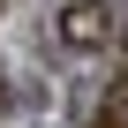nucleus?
Listing matches in <instances>:
<instances>
[{"label":"nucleus","instance_id":"obj_2","mask_svg":"<svg viewBox=\"0 0 128 128\" xmlns=\"http://www.w3.org/2000/svg\"><path fill=\"white\" fill-rule=\"evenodd\" d=\"M90 128H128V83H113L106 90V106H98V120Z\"/></svg>","mask_w":128,"mask_h":128},{"label":"nucleus","instance_id":"obj_1","mask_svg":"<svg viewBox=\"0 0 128 128\" xmlns=\"http://www.w3.org/2000/svg\"><path fill=\"white\" fill-rule=\"evenodd\" d=\"M106 23H113V15L98 8V0H68V8H60V23H53V30L68 38L76 53H98V45H106Z\"/></svg>","mask_w":128,"mask_h":128},{"label":"nucleus","instance_id":"obj_3","mask_svg":"<svg viewBox=\"0 0 128 128\" xmlns=\"http://www.w3.org/2000/svg\"><path fill=\"white\" fill-rule=\"evenodd\" d=\"M0 106H8V76H0Z\"/></svg>","mask_w":128,"mask_h":128}]
</instances>
